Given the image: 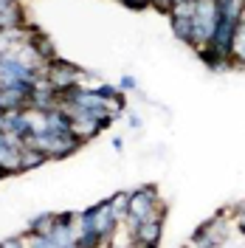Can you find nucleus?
Here are the masks:
<instances>
[{
	"label": "nucleus",
	"mask_w": 245,
	"mask_h": 248,
	"mask_svg": "<svg viewBox=\"0 0 245 248\" xmlns=\"http://www.w3.org/2000/svg\"><path fill=\"white\" fill-rule=\"evenodd\" d=\"M153 217H167V206H164V201H161V195L153 184H144L130 192V209H127L124 223L130 229H136L138 223H147Z\"/></svg>",
	"instance_id": "nucleus-1"
},
{
	"label": "nucleus",
	"mask_w": 245,
	"mask_h": 248,
	"mask_svg": "<svg viewBox=\"0 0 245 248\" xmlns=\"http://www.w3.org/2000/svg\"><path fill=\"white\" fill-rule=\"evenodd\" d=\"M220 15H223L220 0H198V12L192 17V48L195 51L212 43L217 26H220Z\"/></svg>",
	"instance_id": "nucleus-2"
},
{
	"label": "nucleus",
	"mask_w": 245,
	"mask_h": 248,
	"mask_svg": "<svg viewBox=\"0 0 245 248\" xmlns=\"http://www.w3.org/2000/svg\"><path fill=\"white\" fill-rule=\"evenodd\" d=\"M23 147H34V150H40V153L46 155L48 161H60V158H68V155H74L82 147V141L74 136V133H68V136H54V133H31L29 139H23Z\"/></svg>",
	"instance_id": "nucleus-3"
},
{
	"label": "nucleus",
	"mask_w": 245,
	"mask_h": 248,
	"mask_svg": "<svg viewBox=\"0 0 245 248\" xmlns=\"http://www.w3.org/2000/svg\"><path fill=\"white\" fill-rule=\"evenodd\" d=\"M231 212L226 209H220L214 217H209L206 223H200L198 229H195V234H192V246L195 248H223L226 246V240H229V229H231Z\"/></svg>",
	"instance_id": "nucleus-4"
},
{
	"label": "nucleus",
	"mask_w": 245,
	"mask_h": 248,
	"mask_svg": "<svg viewBox=\"0 0 245 248\" xmlns=\"http://www.w3.org/2000/svg\"><path fill=\"white\" fill-rule=\"evenodd\" d=\"M46 82L54 88L57 93H65V91H74V88H79L82 85V79H85V71L79 68V65H74V62L68 60H51L46 65Z\"/></svg>",
	"instance_id": "nucleus-5"
},
{
	"label": "nucleus",
	"mask_w": 245,
	"mask_h": 248,
	"mask_svg": "<svg viewBox=\"0 0 245 248\" xmlns=\"http://www.w3.org/2000/svg\"><path fill=\"white\" fill-rule=\"evenodd\" d=\"M82 217H85L93 229H96V234H99L105 243H110L113 232H116V229H119V223H122V220L116 217V212H113V206H110V198L93 203L91 209H85V212H82Z\"/></svg>",
	"instance_id": "nucleus-6"
},
{
	"label": "nucleus",
	"mask_w": 245,
	"mask_h": 248,
	"mask_svg": "<svg viewBox=\"0 0 245 248\" xmlns=\"http://www.w3.org/2000/svg\"><path fill=\"white\" fill-rule=\"evenodd\" d=\"M164 220L167 217H153L147 223H138L133 229V243L136 246H147V248H158L161 237H164Z\"/></svg>",
	"instance_id": "nucleus-7"
},
{
	"label": "nucleus",
	"mask_w": 245,
	"mask_h": 248,
	"mask_svg": "<svg viewBox=\"0 0 245 248\" xmlns=\"http://www.w3.org/2000/svg\"><path fill=\"white\" fill-rule=\"evenodd\" d=\"M46 130L54 136H68L71 133V116L62 108H54L46 113Z\"/></svg>",
	"instance_id": "nucleus-8"
},
{
	"label": "nucleus",
	"mask_w": 245,
	"mask_h": 248,
	"mask_svg": "<svg viewBox=\"0 0 245 248\" xmlns=\"http://www.w3.org/2000/svg\"><path fill=\"white\" fill-rule=\"evenodd\" d=\"M57 229V212H40L29 220V234H40V237H48V234Z\"/></svg>",
	"instance_id": "nucleus-9"
},
{
	"label": "nucleus",
	"mask_w": 245,
	"mask_h": 248,
	"mask_svg": "<svg viewBox=\"0 0 245 248\" xmlns=\"http://www.w3.org/2000/svg\"><path fill=\"white\" fill-rule=\"evenodd\" d=\"M231 65L237 68H245V17L243 23L234 31V43H231Z\"/></svg>",
	"instance_id": "nucleus-10"
},
{
	"label": "nucleus",
	"mask_w": 245,
	"mask_h": 248,
	"mask_svg": "<svg viewBox=\"0 0 245 248\" xmlns=\"http://www.w3.org/2000/svg\"><path fill=\"white\" fill-rule=\"evenodd\" d=\"M48 158L40 150H34V147H23V153H20V170L29 172V170H37V167H43Z\"/></svg>",
	"instance_id": "nucleus-11"
},
{
	"label": "nucleus",
	"mask_w": 245,
	"mask_h": 248,
	"mask_svg": "<svg viewBox=\"0 0 245 248\" xmlns=\"http://www.w3.org/2000/svg\"><path fill=\"white\" fill-rule=\"evenodd\" d=\"M172 34L186 43V46H192V20H184V17H172Z\"/></svg>",
	"instance_id": "nucleus-12"
},
{
	"label": "nucleus",
	"mask_w": 245,
	"mask_h": 248,
	"mask_svg": "<svg viewBox=\"0 0 245 248\" xmlns=\"http://www.w3.org/2000/svg\"><path fill=\"white\" fill-rule=\"evenodd\" d=\"M110 206H113V212L116 217L124 223V217H127V209H130V192H116V195H110Z\"/></svg>",
	"instance_id": "nucleus-13"
},
{
	"label": "nucleus",
	"mask_w": 245,
	"mask_h": 248,
	"mask_svg": "<svg viewBox=\"0 0 245 248\" xmlns=\"http://www.w3.org/2000/svg\"><path fill=\"white\" fill-rule=\"evenodd\" d=\"M229 212H231V220H234L237 232L245 237V201H237L234 206H229Z\"/></svg>",
	"instance_id": "nucleus-14"
},
{
	"label": "nucleus",
	"mask_w": 245,
	"mask_h": 248,
	"mask_svg": "<svg viewBox=\"0 0 245 248\" xmlns=\"http://www.w3.org/2000/svg\"><path fill=\"white\" fill-rule=\"evenodd\" d=\"M15 40H12V34L9 29H0V57H6V54H12L15 51Z\"/></svg>",
	"instance_id": "nucleus-15"
},
{
	"label": "nucleus",
	"mask_w": 245,
	"mask_h": 248,
	"mask_svg": "<svg viewBox=\"0 0 245 248\" xmlns=\"http://www.w3.org/2000/svg\"><path fill=\"white\" fill-rule=\"evenodd\" d=\"M136 88H138L136 77H122V79H119V91H122V93H130V91H136Z\"/></svg>",
	"instance_id": "nucleus-16"
},
{
	"label": "nucleus",
	"mask_w": 245,
	"mask_h": 248,
	"mask_svg": "<svg viewBox=\"0 0 245 248\" xmlns=\"http://www.w3.org/2000/svg\"><path fill=\"white\" fill-rule=\"evenodd\" d=\"M0 248H26V243H23V237H6V240H0Z\"/></svg>",
	"instance_id": "nucleus-17"
},
{
	"label": "nucleus",
	"mask_w": 245,
	"mask_h": 248,
	"mask_svg": "<svg viewBox=\"0 0 245 248\" xmlns=\"http://www.w3.org/2000/svg\"><path fill=\"white\" fill-rule=\"evenodd\" d=\"M127 127L141 130V116H138V113H127Z\"/></svg>",
	"instance_id": "nucleus-18"
},
{
	"label": "nucleus",
	"mask_w": 245,
	"mask_h": 248,
	"mask_svg": "<svg viewBox=\"0 0 245 248\" xmlns=\"http://www.w3.org/2000/svg\"><path fill=\"white\" fill-rule=\"evenodd\" d=\"M110 144H113V150H116V153H124V141L119 139V136H116V139L110 141Z\"/></svg>",
	"instance_id": "nucleus-19"
},
{
	"label": "nucleus",
	"mask_w": 245,
	"mask_h": 248,
	"mask_svg": "<svg viewBox=\"0 0 245 248\" xmlns=\"http://www.w3.org/2000/svg\"><path fill=\"white\" fill-rule=\"evenodd\" d=\"M0 133H6V113L0 110Z\"/></svg>",
	"instance_id": "nucleus-20"
},
{
	"label": "nucleus",
	"mask_w": 245,
	"mask_h": 248,
	"mask_svg": "<svg viewBox=\"0 0 245 248\" xmlns=\"http://www.w3.org/2000/svg\"><path fill=\"white\" fill-rule=\"evenodd\" d=\"M220 3H229V0H220Z\"/></svg>",
	"instance_id": "nucleus-21"
}]
</instances>
